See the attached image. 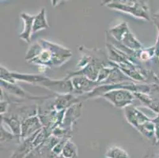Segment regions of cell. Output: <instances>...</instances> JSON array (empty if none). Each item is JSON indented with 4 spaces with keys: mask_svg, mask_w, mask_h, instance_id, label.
<instances>
[{
    "mask_svg": "<svg viewBox=\"0 0 159 158\" xmlns=\"http://www.w3.org/2000/svg\"><path fill=\"white\" fill-rule=\"evenodd\" d=\"M124 115L127 121L137 130L141 126L152 120L133 104L124 108Z\"/></svg>",
    "mask_w": 159,
    "mask_h": 158,
    "instance_id": "52a82bcc",
    "label": "cell"
},
{
    "mask_svg": "<svg viewBox=\"0 0 159 158\" xmlns=\"http://www.w3.org/2000/svg\"><path fill=\"white\" fill-rule=\"evenodd\" d=\"M155 127L156 125L152 119L150 121L147 122L143 126H141L139 128L138 131L142 135L147 138L148 140L155 144Z\"/></svg>",
    "mask_w": 159,
    "mask_h": 158,
    "instance_id": "e0dca14e",
    "label": "cell"
},
{
    "mask_svg": "<svg viewBox=\"0 0 159 158\" xmlns=\"http://www.w3.org/2000/svg\"><path fill=\"white\" fill-rule=\"evenodd\" d=\"M78 103H82L80 96L73 93L56 94L53 97V104L56 111H66L67 108Z\"/></svg>",
    "mask_w": 159,
    "mask_h": 158,
    "instance_id": "30bf717a",
    "label": "cell"
},
{
    "mask_svg": "<svg viewBox=\"0 0 159 158\" xmlns=\"http://www.w3.org/2000/svg\"><path fill=\"white\" fill-rule=\"evenodd\" d=\"M1 120H2L3 124L8 126L11 131L14 135L21 138L22 120L19 117L17 116L14 114H12V113L7 112L5 115H1Z\"/></svg>",
    "mask_w": 159,
    "mask_h": 158,
    "instance_id": "7c38bea8",
    "label": "cell"
},
{
    "mask_svg": "<svg viewBox=\"0 0 159 158\" xmlns=\"http://www.w3.org/2000/svg\"><path fill=\"white\" fill-rule=\"evenodd\" d=\"M126 82H133V81L116 65L112 73L110 74V75L108 76L106 80L102 83V85H112V84H118Z\"/></svg>",
    "mask_w": 159,
    "mask_h": 158,
    "instance_id": "9a60e30c",
    "label": "cell"
},
{
    "mask_svg": "<svg viewBox=\"0 0 159 158\" xmlns=\"http://www.w3.org/2000/svg\"><path fill=\"white\" fill-rule=\"evenodd\" d=\"M147 65L149 66L148 69L152 70L153 73L155 74V76L158 78L159 80V58L154 57V59Z\"/></svg>",
    "mask_w": 159,
    "mask_h": 158,
    "instance_id": "7402d4cb",
    "label": "cell"
},
{
    "mask_svg": "<svg viewBox=\"0 0 159 158\" xmlns=\"http://www.w3.org/2000/svg\"><path fill=\"white\" fill-rule=\"evenodd\" d=\"M154 17H156V18H157V19H159V11H157V12L155 14H154Z\"/></svg>",
    "mask_w": 159,
    "mask_h": 158,
    "instance_id": "4316f807",
    "label": "cell"
},
{
    "mask_svg": "<svg viewBox=\"0 0 159 158\" xmlns=\"http://www.w3.org/2000/svg\"><path fill=\"white\" fill-rule=\"evenodd\" d=\"M103 5L108 8L130 14L136 18L145 20L147 21H151L148 2L146 1L112 0V1L104 2Z\"/></svg>",
    "mask_w": 159,
    "mask_h": 158,
    "instance_id": "7a4b0ae2",
    "label": "cell"
},
{
    "mask_svg": "<svg viewBox=\"0 0 159 158\" xmlns=\"http://www.w3.org/2000/svg\"><path fill=\"white\" fill-rule=\"evenodd\" d=\"M73 86L72 93L75 95L82 96L89 93L100 85L98 82H94L82 75H77L70 78Z\"/></svg>",
    "mask_w": 159,
    "mask_h": 158,
    "instance_id": "8992f818",
    "label": "cell"
},
{
    "mask_svg": "<svg viewBox=\"0 0 159 158\" xmlns=\"http://www.w3.org/2000/svg\"><path fill=\"white\" fill-rule=\"evenodd\" d=\"M60 140V138L55 136L50 135L41 144L36 147L25 158H46L53 154V148Z\"/></svg>",
    "mask_w": 159,
    "mask_h": 158,
    "instance_id": "ba28073f",
    "label": "cell"
},
{
    "mask_svg": "<svg viewBox=\"0 0 159 158\" xmlns=\"http://www.w3.org/2000/svg\"><path fill=\"white\" fill-rule=\"evenodd\" d=\"M108 33L114 40L131 50L140 51L143 49L141 43L135 37V35L131 33L125 21H122L112 28L109 29Z\"/></svg>",
    "mask_w": 159,
    "mask_h": 158,
    "instance_id": "3957f363",
    "label": "cell"
},
{
    "mask_svg": "<svg viewBox=\"0 0 159 158\" xmlns=\"http://www.w3.org/2000/svg\"><path fill=\"white\" fill-rule=\"evenodd\" d=\"M105 156L107 158H130L128 152L119 146L109 148L105 153Z\"/></svg>",
    "mask_w": 159,
    "mask_h": 158,
    "instance_id": "d6986e66",
    "label": "cell"
},
{
    "mask_svg": "<svg viewBox=\"0 0 159 158\" xmlns=\"http://www.w3.org/2000/svg\"><path fill=\"white\" fill-rule=\"evenodd\" d=\"M52 134L43 128L33 135L21 140L10 158H25L36 147L43 142Z\"/></svg>",
    "mask_w": 159,
    "mask_h": 158,
    "instance_id": "277c9868",
    "label": "cell"
},
{
    "mask_svg": "<svg viewBox=\"0 0 159 158\" xmlns=\"http://www.w3.org/2000/svg\"><path fill=\"white\" fill-rule=\"evenodd\" d=\"M46 158H64V157H63V156H62L61 155H60V156H56V155L52 154V155H50V156H47V157H46Z\"/></svg>",
    "mask_w": 159,
    "mask_h": 158,
    "instance_id": "484cf974",
    "label": "cell"
},
{
    "mask_svg": "<svg viewBox=\"0 0 159 158\" xmlns=\"http://www.w3.org/2000/svg\"><path fill=\"white\" fill-rule=\"evenodd\" d=\"M69 139L70 138H61L60 141L58 142L57 144L54 146L52 150V153L54 155H56V156H60L63 152V148H64L65 145H66V142L68 141Z\"/></svg>",
    "mask_w": 159,
    "mask_h": 158,
    "instance_id": "44dd1931",
    "label": "cell"
},
{
    "mask_svg": "<svg viewBox=\"0 0 159 158\" xmlns=\"http://www.w3.org/2000/svg\"><path fill=\"white\" fill-rule=\"evenodd\" d=\"M153 121H154V123L155 124V125L159 126V113L157 114V117H155L154 119H153Z\"/></svg>",
    "mask_w": 159,
    "mask_h": 158,
    "instance_id": "d4e9b609",
    "label": "cell"
},
{
    "mask_svg": "<svg viewBox=\"0 0 159 158\" xmlns=\"http://www.w3.org/2000/svg\"><path fill=\"white\" fill-rule=\"evenodd\" d=\"M9 101L6 99H4L3 101H1V102H0V114H1V115L7 114L8 111H9Z\"/></svg>",
    "mask_w": 159,
    "mask_h": 158,
    "instance_id": "603a6c76",
    "label": "cell"
},
{
    "mask_svg": "<svg viewBox=\"0 0 159 158\" xmlns=\"http://www.w3.org/2000/svg\"><path fill=\"white\" fill-rule=\"evenodd\" d=\"M0 141H1V143L16 142L18 144H19L21 139L14 135L11 131H8L5 128L3 124H1V139H0Z\"/></svg>",
    "mask_w": 159,
    "mask_h": 158,
    "instance_id": "ffe728a7",
    "label": "cell"
},
{
    "mask_svg": "<svg viewBox=\"0 0 159 158\" xmlns=\"http://www.w3.org/2000/svg\"><path fill=\"white\" fill-rule=\"evenodd\" d=\"M72 57L71 51L66 47L40 39L33 43L25 57L28 63L40 67H60Z\"/></svg>",
    "mask_w": 159,
    "mask_h": 158,
    "instance_id": "6da1fadb",
    "label": "cell"
},
{
    "mask_svg": "<svg viewBox=\"0 0 159 158\" xmlns=\"http://www.w3.org/2000/svg\"><path fill=\"white\" fill-rule=\"evenodd\" d=\"M42 129L43 125L37 115L25 119L21 123V140L33 135Z\"/></svg>",
    "mask_w": 159,
    "mask_h": 158,
    "instance_id": "8fae6325",
    "label": "cell"
},
{
    "mask_svg": "<svg viewBox=\"0 0 159 158\" xmlns=\"http://www.w3.org/2000/svg\"><path fill=\"white\" fill-rule=\"evenodd\" d=\"M61 156L64 158H78V148L70 139L66 142Z\"/></svg>",
    "mask_w": 159,
    "mask_h": 158,
    "instance_id": "ac0fdd59",
    "label": "cell"
},
{
    "mask_svg": "<svg viewBox=\"0 0 159 158\" xmlns=\"http://www.w3.org/2000/svg\"><path fill=\"white\" fill-rule=\"evenodd\" d=\"M0 84H1V88L3 89L4 92L8 94H11V95H12L13 97H15L21 98V99L30 100V101H40L48 97V96H46V97H37V96L30 95V94L27 93L25 90H23L22 88L17 85L16 83H10V82L1 80Z\"/></svg>",
    "mask_w": 159,
    "mask_h": 158,
    "instance_id": "9c48e42d",
    "label": "cell"
},
{
    "mask_svg": "<svg viewBox=\"0 0 159 158\" xmlns=\"http://www.w3.org/2000/svg\"><path fill=\"white\" fill-rule=\"evenodd\" d=\"M20 17L24 22V29L22 32L20 33L19 38L27 43H30L31 41L32 34L33 33V21H34L35 16L22 12L20 14Z\"/></svg>",
    "mask_w": 159,
    "mask_h": 158,
    "instance_id": "4fadbf2b",
    "label": "cell"
},
{
    "mask_svg": "<svg viewBox=\"0 0 159 158\" xmlns=\"http://www.w3.org/2000/svg\"><path fill=\"white\" fill-rule=\"evenodd\" d=\"M49 28V25L48 23L47 17H46V11L44 8L40 10V12L35 15L34 21H33V33L43 29H48Z\"/></svg>",
    "mask_w": 159,
    "mask_h": 158,
    "instance_id": "2e32d148",
    "label": "cell"
},
{
    "mask_svg": "<svg viewBox=\"0 0 159 158\" xmlns=\"http://www.w3.org/2000/svg\"><path fill=\"white\" fill-rule=\"evenodd\" d=\"M154 24L157 26V40L155 42V44H154V47H155V56L156 57L159 58V21H154Z\"/></svg>",
    "mask_w": 159,
    "mask_h": 158,
    "instance_id": "cb8c5ba5",
    "label": "cell"
},
{
    "mask_svg": "<svg viewBox=\"0 0 159 158\" xmlns=\"http://www.w3.org/2000/svg\"><path fill=\"white\" fill-rule=\"evenodd\" d=\"M135 97L143 104L156 114L159 113V101L150 97V94L143 93H134Z\"/></svg>",
    "mask_w": 159,
    "mask_h": 158,
    "instance_id": "5bb4252c",
    "label": "cell"
},
{
    "mask_svg": "<svg viewBox=\"0 0 159 158\" xmlns=\"http://www.w3.org/2000/svg\"><path fill=\"white\" fill-rule=\"evenodd\" d=\"M102 97L117 108H126L127 107L132 105L136 99L134 93L123 89H116L108 91Z\"/></svg>",
    "mask_w": 159,
    "mask_h": 158,
    "instance_id": "5b68a950",
    "label": "cell"
}]
</instances>
